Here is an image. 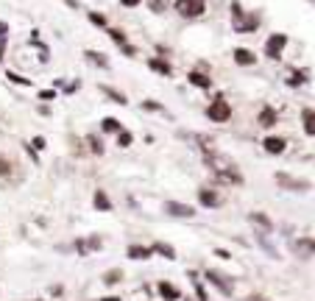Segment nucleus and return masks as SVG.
Returning <instances> with one entry per match:
<instances>
[{
	"label": "nucleus",
	"instance_id": "1",
	"mask_svg": "<svg viewBox=\"0 0 315 301\" xmlns=\"http://www.w3.org/2000/svg\"><path fill=\"white\" fill-rule=\"evenodd\" d=\"M204 165L212 170L218 181H223V184H243V173H240V167L223 154V151H218V148H206L204 151Z\"/></svg>",
	"mask_w": 315,
	"mask_h": 301
},
{
	"label": "nucleus",
	"instance_id": "2",
	"mask_svg": "<svg viewBox=\"0 0 315 301\" xmlns=\"http://www.w3.org/2000/svg\"><path fill=\"white\" fill-rule=\"evenodd\" d=\"M232 11H235V17H232V28H235L237 33H254L259 28V14H257V11L246 14V11H240V3H232Z\"/></svg>",
	"mask_w": 315,
	"mask_h": 301
},
{
	"label": "nucleus",
	"instance_id": "3",
	"mask_svg": "<svg viewBox=\"0 0 315 301\" xmlns=\"http://www.w3.org/2000/svg\"><path fill=\"white\" fill-rule=\"evenodd\" d=\"M173 9L179 11V17H184V20H198L206 14V0H176Z\"/></svg>",
	"mask_w": 315,
	"mask_h": 301
},
{
	"label": "nucleus",
	"instance_id": "4",
	"mask_svg": "<svg viewBox=\"0 0 315 301\" xmlns=\"http://www.w3.org/2000/svg\"><path fill=\"white\" fill-rule=\"evenodd\" d=\"M204 114H206V120L209 123H229L232 120V106H229V100L226 98H215L206 109H204Z\"/></svg>",
	"mask_w": 315,
	"mask_h": 301
},
{
	"label": "nucleus",
	"instance_id": "5",
	"mask_svg": "<svg viewBox=\"0 0 315 301\" xmlns=\"http://www.w3.org/2000/svg\"><path fill=\"white\" fill-rule=\"evenodd\" d=\"M162 209H165V215H168V218H179V221H190V218H195V206L184 204V201L168 198L165 204H162Z\"/></svg>",
	"mask_w": 315,
	"mask_h": 301
},
{
	"label": "nucleus",
	"instance_id": "6",
	"mask_svg": "<svg viewBox=\"0 0 315 301\" xmlns=\"http://www.w3.org/2000/svg\"><path fill=\"white\" fill-rule=\"evenodd\" d=\"M284 48H287V33H270L268 39H265V56H268L270 62H279Z\"/></svg>",
	"mask_w": 315,
	"mask_h": 301
},
{
	"label": "nucleus",
	"instance_id": "7",
	"mask_svg": "<svg viewBox=\"0 0 315 301\" xmlns=\"http://www.w3.org/2000/svg\"><path fill=\"white\" fill-rule=\"evenodd\" d=\"M198 204H201L204 209H220L226 204V195H220V192L212 190V187H201L198 190Z\"/></svg>",
	"mask_w": 315,
	"mask_h": 301
},
{
	"label": "nucleus",
	"instance_id": "8",
	"mask_svg": "<svg viewBox=\"0 0 315 301\" xmlns=\"http://www.w3.org/2000/svg\"><path fill=\"white\" fill-rule=\"evenodd\" d=\"M290 251L299 256V259L315 256V237H296V240H290Z\"/></svg>",
	"mask_w": 315,
	"mask_h": 301
},
{
	"label": "nucleus",
	"instance_id": "9",
	"mask_svg": "<svg viewBox=\"0 0 315 301\" xmlns=\"http://www.w3.org/2000/svg\"><path fill=\"white\" fill-rule=\"evenodd\" d=\"M276 184H279L282 190H293V192H307V190H310V181H304V178H293V176H287L284 170L276 173Z\"/></svg>",
	"mask_w": 315,
	"mask_h": 301
},
{
	"label": "nucleus",
	"instance_id": "10",
	"mask_svg": "<svg viewBox=\"0 0 315 301\" xmlns=\"http://www.w3.org/2000/svg\"><path fill=\"white\" fill-rule=\"evenodd\" d=\"M262 151L270 154V156H282L284 151H287V140L279 137V134H268V137L262 140Z\"/></svg>",
	"mask_w": 315,
	"mask_h": 301
},
{
	"label": "nucleus",
	"instance_id": "11",
	"mask_svg": "<svg viewBox=\"0 0 315 301\" xmlns=\"http://www.w3.org/2000/svg\"><path fill=\"white\" fill-rule=\"evenodd\" d=\"M206 279H209V282H212V285L220 290V293H226V296H232V293H235V282H232L229 276H223L220 270L209 268V270H206Z\"/></svg>",
	"mask_w": 315,
	"mask_h": 301
},
{
	"label": "nucleus",
	"instance_id": "12",
	"mask_svg": "<svg viewBox=\"0 0 315 301\" xmlns=\"http://www.w3.org/2000/svg\"><path fill=\"white\" fill-rule=\"evenodd\" d=\"M232 59H235L237 67H254L257 64V53L251 48H235L232 50Z\"/></svg>",
	"mask_w": 315,
	"mask_h": 301
},
{
	"label": "nucleus",
	"instance_id": "13",
	"mask_svg": "<svg viewBox=\"0 0 315 301\" xmlns=\"http://www.w3.org/2000/svg\"><path fill=\"white\" fill-rule=\"evenodd\" d=\"M92 209L95 212H112L114 209V201L109 198L106 190H95V192H92Z\"/></svg>",
	"mask_w": 315,
	"mask_h": 301
},
{
	"label": "nucleus",
	"instance_id": "14",
	"mask_svg": "<svg viewBox=\"0 0 315 301\" xmlns=\"http://www.w3.org/2000/svg\"><path fill=\"white\" fill-rule=\"evenodd\" d=\"M248 223H251V226H257L259 234L273 232V221H270L265 212H248Z\"/></svg>",
	"mask_w": 315,
	"mask_h": 301
},
{
	"label": "nucleus",
	"instance_id": "15",
	"mask_svg": "<svg viewBox=\"0 0 315 301\" xmlns=\"http://www.w3.org/2000/svg\"><path fill=\"white\" fill-rule=\"evenodd\" d=\"M73 248H76L79 254H92V251H101L103 243H101V237H81V240L73 243Z\"/></svg>",
	"mask_w": 315,
	"mask_h": 301
},
{
	"label": "nucleus",
	"instance_id": "16",
	"mask_svg": "<svg viewBox=\"0 0 315 301\" xmlns=\"http://www.w3.org/2000/svg\"><path fill=\"white\" fill-rule=\"evenodd\" d=\"M187 84H192L195 89H209L212 87V78H209V73H204V70H190L187 73Z\"/></svg>",
	"mask_w": 315,
	"mask_h": 301
},
{
	"label": "nucleus",
	"instance_id": "17",
	"mask_svg": "<svg viewBox=\"0 0 315 301\" xmlns=\"http://www.w3.org/2000/svg\"><path fill=\"white\" fill-rule=\"evenodd\" d=\"M276 120H279V114H276V109L273 106H262L257 114V123H259V128H273L276 126Z\"/></svg>",
	"mask_w": 315,
	"mask_h": 301
},
{
	"label": "nucleus",
	"instance_id": "18",
	"mask_svg": "<svg viewBox=\"0 0 315 301\" xmlns=\"http://www.w3.org/2000/svg\"><path fill=\"white\" fill-rule=\"evenodd\" d=\"M151 245H137V243H131L128 248H126V256L128 259H140V262H145V259H151Z\"/></svg>",
	"mask_w": 315,
	"mask_h": 301
},
{
	"label": "nucleus",
	"instance_id": "19",
	"mask_svg": "<svg viewBox=\"0 0 315 301\" xmlns=\"http://www.w3.org/2000/svg\"><path fill=\"white\" fill-rule=\"evenodd\" d=\"M301 128L307 137H315V109H310V106L301 109Z\"/></svg>",
	"mask_w": 315,
	"mask_h": 301
},
{
	"label": "nucleus",
	"instance_id": "20",
	"mask_svg": "<svg viewBox=\"0 0 315 301\" xmlns=\"http://www.w3.org/2000/svg\"><path fill=\"white\" fill-rule=\"evenodd\" d=\"M148 70H154V73H159V76H173V64L165 62V59H159V56L148 59Z\"/></svg>",
	"mask_w": 315,
	"mask_h": 301
},
{
	"label": "nucleus",
	"instance_id": "21",
	"mask_svg": "<svg viewBox=\"0 0 315 301\" xmlns=\"http://www.w3.org/2000/svg\"><path fill=\"white\" fill-rule=\"evenodd\" d=\"M84 59H87L90 64L101 67V70H109V56L101 53V50H84Z\"/></svg>",
	"mask_w": 315,
	"mask_h": 301
},
{
	"label": "nucleus",
	"instance_id": "22",
	"mask_svg": "<svg viewBox=\"0 0 315 301\" xmlns=\"http://www.w3.org/2000/svg\"><path fill=\"white\" fill-rule=\"evenodd\" d=\"M159 296H162V299L165 301H179L181 299V290L176 287V285H170V282H159Z\"/></svg>",
	"mask_w": 315,
	"mask_h": 301
},
{
	"label": "nucleus",
	"instance_id": "23",
	"mask_svg": "<svg viewBox=\"0 0 315 301\" xmlns=\"http://www.w3.org/2000/svg\"><path fill=\"white\" fill-rule=\"evenodd\" d=\"M310 81V73L307 70H293L290 76H287V87H304Z\"/></svg>",
	"mask_w": 315,
	"mask_h": 301
},
{
	"label": "nucleus",
	"instance_id": "24",
	"mask_svg": "<svg viewBox=\"0 0 315 301\" xmlns=\"http://www.w3.org/2000/svg\"><path fill=\"white\" fill-rule=\"evenodd\" d=\"M87 145H90V151H92L95 156H103V154H106V145H103L101 134H90V137H87Z\"/></svg>",
	"mask_w": 315,
	"mask_h": 301
},
{
	"label": "nucleus",
	"instance_id": "25",
	"mask_svg": "<svg viewBox=\"0 0 315 301\" xmlns=\"http://www.w3.org/2000/svg\"><path fill=\"white\" fill-rule=\"evenodd\" d=\"M120 128H123V123L117 117H103L101 120V134H117Z\"/></svg>",
	"mask_w": 315,
	"mask_h": 301
},
{
	"label": "nucleus",
	"instance_id": "26",
	"mask_svg": "<svg viewBox=\"0 0 315 301\" xmlns=\"http://www.w3.org/2000/svg\"><path fill=\"white\" fill-rule=\"evenodd\" d=\"M151 251H154V254H162L165 259H176V248H173V245H168V243H159V240L151 245Z\"/></svg>",
	"mask_w": 315,
	"mask_h": 301
},
{
	"label": "nucleus",
	"instance_id": "27",
	"mask_svg": "<svg viewBox=\"0 0 315 301\" xmlns=\"http://www.w3.org/2000/svg\"><path fill=\"white\" fill-rule=\"evenodd\" d=\"M101 92L106 95V98H112V100H117L120 106H128V98H126L120 89H112V87H106V84H101Z\"/></svg>",
	"mask_w": 315,
	"mask_h": 301
},
{
	"label": "nucleus",
	"instance_id": "28",
	"mask_svg": "<svg viewBox=\"0 0 315 301\" xmlns=\"http://www.w3.org/2000/svg\"><path fill=\"white\" fill-rule=\"evenodd\" d=\"M114 143H117V148H128V145L134 143V134L126 131V128H120V131L114 134Z\"/></svg>",
	"mask_w": 315,
	"mask_h": 301
},
{
	"label": "nucleus",
	"instance_id": "29",
	"mask_svg": "<svg viewBox=\"0 0 315 301\" xmlns=\"http://www.w3.org/2000/svg\"><path fill=\"white\" fill-rule=\"evenodd\" d=\"M120 279H123V270L114 268V270H106V273H103V285H117Z\"/></svg>",
	"mask_w": 315,
	"mask_h": 301
},
{
	"label": "nucleus",
	"instance_id": "30",
	"mask_svg": "<svg viewBox=\"0 0 315 301\" xmlns=\"http://www.w3.org/2000/svg\"><path fill=\"white\" fill-rule=\"evenodd\" d=\"M6 78H9V81H14L17 87H31V78H23V76H17L14 70H6Z\"/></svg>",
	"mask_w": 315,
	"mask_h": 301
},
{
	"label": "nucleus",
	"instance_id": "31",
	"mask_svg": "<svg viewBox=\"0 0 315 301\" xmlns=\"http://www.w3.org/2000/svg\"><path fill=\"white\" fill-rule=\"evenodd\" d=\"M140 106H142V111H159V114H162V111H165V106H162V103H159V100H142V103H140Z\"/></svg>",
	"mask_w": 315,
	"mask_h": 301
},
{
	"label": "nucleus",
	"instance_id": "32",
	"mask_svg": "<svg viewBox=\"0 0 315 301\" xmlns=\"http://www.w3.org/2000/svg\"><path fill=\"white\" fill-rule=\"evenodd\" d=\"M9 173H14L12 159H9V156H0V178H3V176H9Z\"/></svg>",
	"mask_w": 315,
	"mask_h": 301
},
{
	"label": "nucleus",
	"instance_id": "33",
	"mask_svg": "<svg viewBox=\"0 0 315 301\" xmlns=\"http://www.w3.org/2000/svg\"><path fill=\"white\" fill-rule=\"evenodd\" d=\"M109 36H112L114 45H126V42H128V39H126V33L120 31V28H109Z\"/></svg>",
	"mask_w": 315,
	"mask_h": 301
},
{
	"label": "nucleus",
	"instance_id": "34",
	"mask_svg": "<svg viewBox=\"0 0 315 301\" xmlns=\"http://www.w3.org/2000/svg\"><path fill=\"white\" fill-rule=\"evenodd\" d=\"M90 22H92V25H98V28H109V25H106V17H103L101 11H92V14H90Z\"/></svg>",
	"mask_w": 315,
	"mask_h": 301
},
{
	"label": "nucleus",
	"instance_id": "35",
	"mask_svg": "<svg viewBox=\"0 0 315 301\" xmlns=\"http://www.w3.org/2000/svg\"><path fill=\"white\" fill-rule=\"evenodd\" d=\"M120 53H123L126 59H137V48H134V45H128V42H126V45H120Z\"/></svg>",
	"mask_w": 315,
	"mask_h": 301
},
{
	"label": "nucleus",
	"instance_id": "36",
	"mask_svg": "<svg viewBox=\"0 0 315 301\" xmlns=\"http://www.w3.org/2000/svg\"><path fill=\"white\" fill-rule=\"evenodd\" d=\"M56 98V89H39V100H53Z\"/></svg>",
	"mask_w": 315,
	"mask_h": 301
},
{
	"label": "nucleus",
	"instance_id": "37",
	"mask_svg": "<svg viewBox=\"0 0 315 301\" xmlns=\"http://www.w3.org/2000/svg\"><path fill=\"white\" fill-rule=\"evenodd\" d=\"M6 50H9V39H0V64H3V59H6Z\"/></svg>",
	"mask_w": 315,
	"mask_h": 301
},
{
	"label": "nucleus",
	"instance_id": "38",
	"mask_svg": "<svg viewBox=\"0 0 315 301\" xmlns=\"http://www.w3.org/2000/svg\"><path fill=\"white\" fill-rule=\"evenodd\" d=\"M195 296H198V301H209V296H206V290L201 285H195Z\"/></svg>",
	"mask_w": 315,
	"mask_h": 301
},
{
	"label": "nucleus",
	"instance_id": "39",
	"mask_svg": "<svg viewBox=\"0 0 315 301\" xmlns=\"http://www.w3.org/2000/svg\"><path fill=\"white\" fill-rule=\"evenodd\" d=\"M151 9H154V11H165V0H151Z\"/></svg>",
	"mask_w": 315,
	"mask_h": 301
},
{
	"label": "nucleus",
	"instance_id": "40",
	"mask_svg": "<svg viewBox=\"0 0 315 301\" xmlns=\"http://www.w3.org/2000/svg\"><path fill=\"white\" fill-rule=\"evenodd\" d=\"M36 148V151H42V148H45V137H34V143H31Z\"/></svg>",
	"mask_w": 315,
	"mask_h": 301
},
{
	"label": "nucleus",
	"instance_id": "41",
	"mask_svg": "<svg viewBox=\"0 0 315 301\" xmlns=\"http://www.w3.org/2000/svg\"><path fill=\"white\" fill-rule=\"evenodd\" d=\"M6 36H9V22L0 20V39H6Z\"/></svg>",
	"mask_w": 315,
	"mask_h": 301
},
{
	"label": "nucleus",
	"instance_id": "42",
	"mask_svg": "<svg viewBox=\"0 0 315 301\" xmlns=\"http://www.w3.org/2000/svg\"><path fill=\"white\" fill-rule=\"evenodd\" d=\"M215 256H220V259H229V256H232V254H229L226 248H215Z\"/></svg>",
	"mask_w": 315,
	"mask_h": 301
},
{
	"label": "nucleus",
	"instance_id": "43",
	"mask_svg": "<svg viewBox=\"0 0 315 301\" xmlns=\"http://www.w3.org/2000/svg\"><path fill=\"white\" fill-rule=\"evenodd\" d=\"M120 3H123L126 9H134V6H140V3H142V0H120Z\"/></svg>",
	"mask_w": 315,
	"mask_h": 301
},
{
	"label": "nucleus",
	"instance_id": "44",
	"mask_svg": "<svg viewBox=\"0 0 315 301\" xmlns=\"http://www.w3.org/2000/svg\"><path fill=\"white\" fill-rule=\"evenodd\" d=\"M101 301H120V299H117V296H103Z\"/></svg>",
	"mask_w": 315,
	"mask_h": 301
},
{
	"label": "nucleus",
	"instance_id": "45",
	"mask_svg": "<svg viewBox=\"0 0 315 301\" xmlns=\"http://www.w3.org/2000/svg\"><path fill=\"white\" fill-rule=\"evenodd\" d=\"M246 301H265V299H259V296H251V299H246Z\"/></svg>",
	"mask_w": 315,
	"mask_h": 301
}]
</instances>
